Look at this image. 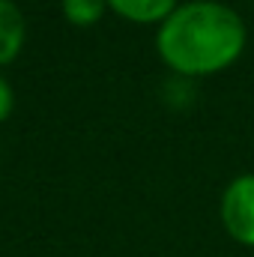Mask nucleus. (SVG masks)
I'll use <instances>...</instances> for the list:
<instances>
[{
	"label": "nucleus",
	"mask_w": 254,
	"mask_h": 257,
	"mask_svg": "<svg viewBox=\"0 0 254 257\" xmlns=\"http://www.w3.org/2000/svg\"><path fill=\"white\" fill-rule=\"evenodd\" d=\"M24 15L12 0H0V66L12 63L24 45Z\"/></svg>",
	"instance_id": "7ed1b4c3"
},
{
	"label": "nucleus",
	"mask_w": 254,
	"mask_h": 257,
	"mask_svg": "<svg viewBox=\"0 0 254 257\" xmlns=\"http://www.w3.org/2000/svg\"><path fill=\"white\" fill-rule=\"evenodd\" d=\"M159 57L180 75H212L233 63L245 48L242 18L215 0H191L162 21Z\"/></svg>",
	"instance_id": "f257e3e1"
},
{
	"label": "nucleus",
	"mask_w": 254,
	"mask_h": 257,
	"mask_svg": "<svg viewBox=\"0 0 254 257\" xmlns=\"http://www.w3.org/2000/svg\"><path fill=\"white\" fill-rule=\"evenodd\" d=\"M221 221L227 233L242 242L254 245V174L236 177L221 197Z\"/></svg>",
	"instance_id": "f03ea898"
},
{
	"label": "nucleus",
	"mask_w": 254,
	"mask_h": 257,
	"mask_svg": "<svg viewBox=\"0 0 254 257\" xmlns=\"http://www.w3.org/2000/svg\"><path fill=\"white\" fill-rule=\"evenodd\" d=\"M12 108H15V96H12V87H9V81L0 75V123L12 114Z\"/></svg>",
	"instance_id": "423d86ee"
},
{
	"label": "nucleus",
	"mask_w": 254,
	"mask_h": 257,
	"mask_svg": "<svg viewBox=\"0 0 254 257\" xmlns=\"http://www.w3.org/2000/svg\"><path fill=\"white\" fill-rule=\"evenodd\" d=\"M105 6H108V0H63V15L72 24L87 27L105 15Z\"/></svg>",
	"instance_id": "39448f33"
},
{
	"label": "nucleus",
	"mask_w": 254,
	"mask_h": 257,
	"mask_svg": "<svg viewBox=\"0 0 254 257\" xmlns=\"http://www.w3.org/2000/svg\"><path fill=\"white\" fill-rule=\"evenodd\" d=\"M108 6L135 24L168 21L177 9V0H108Z\"/></svg>",
	"instance_id": "20e7f679"
}]
</instances>
